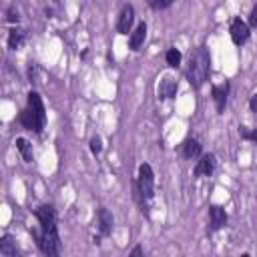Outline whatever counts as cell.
Wrapping results in <instances>:
<instances>
[{
    "label": "cell",
    "instance_id": "1",
    "mask_svg": "<svg viewBox=\"0 0 257 257\" xmlns=\"http://www.w3.org/2000/svg\"><path fill=\"white\" fill-rule=\"evenodd\" d=\"M209 70H211V56L207 46H197L191 56H189V64H187V78L191 82L193 88H201L207 78H209Z\"/></svg>",
    "mask_w": 257,
    "mask_h": 257
},
{
    "label": "cell",
    "instance_id": "2",
    "mask_svg": "<svg viewBox=\"0 0 257 257\" xmlns=\"http://www.w3.org/2000/svg\"><path fill=\"white\" fill-rule=\"evenodd\" d=\"M26 100H28V104L20 112V122H22L24 128H28L32 133H42V128L46 124V108H44V102H42V98H40V94L36 90H30Z\"/></svg>",
    "mask_w": 257,
    "mask_h": 257
},
{
    "label": "cell",
    "instance_id": "3",
    "mask_svg": "<svg viewBox=\"0 0 257 257\" xmlns=\"http://www.w3.org/2000/svg\"><path fill=\"white\" fill-rule=\"evenodd\" d=\"M137 193L141 199V205L147 207V203L155 197V173L151 165L143 163L139 167V177H137Z\"/></svg>",
    "mask_w": 257,
    "mask_h": 257
},
{
    "label": "cell",
    "instance_id": "4",
    "mask_svg": "<svg viewBox=\"0 0 257 257\" xmlns=\"http://www.w3.org/2000/svg\"><path fill=\"white\" fill-rule=\"evenodd\" d=\"M36 237V243L40 247V251L48 257H56L60 253V235H58V227H48V229H40V231H32Z\"/></svg>",
    "mask_w": 257,
    "mask_h": 257
},
{
    "label": "cell",
    "instance_id": "5",
    "mask_svg": "<svg viewBox=\"0 0 257 257\" xmlns=\"http://www.w3.org/2000/svg\"><path fill=\"white\" fill-rule=\"evenodd\" d=\"M229 32H231V40H233V42H235L237 46L245 44V42L249 40V36H251L249 24H247L245 20H241L239 16H237V18H233V22H231V28H229Z\"/></svg>",
    "mask_w": 257,
    "mask_h": 257
},
{
    "label": "cell",
    "instance_id": "6",
    "mask_svg": "<svg viewBox=\"0 0 257 257\" xmlns=\"http://www.w3.org/2000/svg\"><path fill=\"white\" fill-rule=\"evenodd\" d=\"M34 217L40 223V229H48L56 225V209L52 205H40L34 209Z\"/></svg>",
    "mask_w": 257,
    "mask_h": 257
},
{
    "label": "cell",
    "instance_id": "7",
    "mask_svg": "<svg viewBox=\"0 0 257 257\" xmlns=\"http://www.w3.org/2000/svg\"><path fill=\"white\" fill-rule=\"evenodd\" d=\"M133 22H135V8L131 4L122 6L120 14H118V20H116V32L118 34H131V28H133Z\"/></svg>",
    "mask_w": 257,
    "mask_h": 257
},
{
    "label": "cell",
    "instance_id": "8",
    "mask_svg": "<svg viewBox=\"0 0 257 257\" xmlns=\"http://www.w3.org/2000/svg\"><path fill=\"white\" fill-rule=\"evenodd\" d=\"M215 165H217V159H215L213 153L201 155L199 161H197V165H195V175L197 177H209V175H213Z\"/></svg>",
    "mask_w": 257,
    "mask_h": 257
},
{
    "label": "cell",
    "instance_id": "9",
    "mask_svg": "<svg viewBox=\"0 0 257 257\" xmlns=\"http://www.w3.org/2000/svg\"><path fill=\"white\" fill-rule=\"evenodd\" d=\"M227 213H225V209L223 207H219V205H211L209 207V229L211 231H219V229H223L225 225H227Z\"/></svg>",
    "mask_w": 257,
    "mask_h": 257
},
{
    "label": "cell",
    "instance_id": "10",
    "mask_svg": "<svg viewBox=\"0 0 257 257\" xmlns=\"http://www.w3.org/2000/svg\"><path fill=\"white\" fill-rule=\"evenodd\" d=\"M177 88H179V82L173 78V76H163L161 82H159V98L161 100H167V98H173L177 94Z\"/></svg>",
    "mask_w": 257,
    "mask_h": 257
},
{
    "label": "cell",
    "instance_id": "11",
    "mask_svg": "<svg viewBox=\"0 0 257 257\" xmlns=\"http://www.w3.org/2000/svg\"><path fill=\"white\" fill-rule=\"evenodd\" d=\"M213 100H215V106H217V112L221 114L225 110V104H227V96H229V82H223V84H215L213 90Z\"/></svg>",
    "mask_w": 257,
    "mask_h": 257
},
{
    "label": "cell",
    "instance_id": "12",
    "mask_svg": "<svg viewBox=\"0 0 257 257\" xmlns=\"http://www.w3.org/2000/svg\"><path fill=\"white\" fill-rule=\"evenodd\" d=\"M112 225H114L112 213L106 207H100L98 209V231H100V237H108L110 231H112Z\"/></svg>",
    "mask_w": 257,
    "mask_h": 257
},
{
    "label": "cell",
    "instance_id": "13",
    "mask_svg": "<svg viewBox=\"0 0 257 257\" xmlns=\"http://www.w3.org/2000/svg\"><path fill=\"white\" fill-rule=\"evenodd\" d=\"M145 38H147V24H145V22H141V24L131 32L128 48H131V50H139V48L145 44Z\"/></svg>",
    "mask_w": 257,
    "mask_h": 257
},
{
    "label": "cell",
    "instance_id": "14",
    "mask_svg": "<svg viewBox=\"0 0 257 257\" xmlns=\"http://www.w3.org/2000/svg\"><path fill=\"white\" fill-rule=\"evenodd\" d=\"M201 155H203V147L197 139H187L183 143V157L185 159H197Z\"/></svg>",
    "mask_w": 257,
    "mask_h": 257
},
{
    "label": "cell",
    "instance_id": "15",
    "mask_svg": "<svg viewBox=\"0 0 257 257\" xmlns=\"http://www.w3.org/2000/svg\"><path fill=\"white\" fill-rule=\"evenodd\" d=\"M24 40H26V30H24V28L16 26V28H12V30L8 32V48H10V50L20 48Z\"/></svg>",
    "mask_w": 257,
    "mask_h": 257
},
{
    "label": "cell",
    "instance_id": "16",
    "mask_svg": "<svg viewBox=\"0 0 257 257\" xmlns=\"http://www.w3.org/2000/svg\"><path fill=\"white\" fill-rule=\"evenodd\" d=\"M18 249H16V241L12 235H4L0 239V255L2 257H16Z\"/></svg>",
    "mask_w": 257,
    "mask_h": 257
},
{
    "label": "cell",
    "instance_id": "17",
    "mask_svg": "<svg viewBox=\"0 0 257 257\" xmlns=\"http://www.w3.org/2000/svg\"><path fill=\"white\" fill-rule=\"evenodd\" d=\"M14 145H16V149H18V153L22 155V159H24L26 163H32V159H34V151H32V145H30L26 139H22V137H18Z\"/></svg>",
    "mask_w": 257,
    "mask_h": 257
},
{
    "label": "cell",
    "instance_id": "18",
    "mask_svg": "<svg viewBox=\"0 0 257 257\" xmlns=\"http://www.w3.org/2000/svg\"><path fill=\"white\" fill-rule=\"evenodd\" d=\"M165 60H167V64H169L171 68H177V66L181 64V60H183V54H181L177 48H169L167 54H165Z\"/></svg>",
    "mask_w": 257,
    "mask_h": 257
},
{
    "label": "cell",
    "instance_id": "19",
    "mask_svg": "<svg viewBox=\"0 0 257 257\" xmlns=\"http://www.w3.org/2000/svg\"><path fill=\"white\" fill-rule=\"evenodd\" d=\"M239 135H241V139H245V141H253L255 145H257V128H247V126H239Z\"/></svg>",
    "mask_w": 257,
    "mask_h": 257
},
{
    "label": "cell",
    "instance_id": "20",
    "mask_svg": "<svg viewBox=\"0 0 257 257\" xmlns=\"http://www.w3.org/2000/svg\"><path fill=\"white\" fill-rule=\"evenodd\" d=\"M173 2H175V0H147V4H149L153 10H165V8H169Z\"/></svg>",
    "mask_w": 257,
    "mask_h": 257
},
{
    "label": "cell",
    "instance_id": "21",
    "mask_svg": "<svg viewBox=\"0 0 257 257\" xmlns=\"http://www.w3.org/2000/svg\"><path fill=\"white\" fill-rule=\"evenodd\" d=\"M90 153L92 155H100L102 153V141H100V137H92L90 139Z\"/></svg>",
    "mask_w": 257,
    "mask_h": 257
},
{
    "label": "cell",
    "instance_id": "22",
    "mask_svg": "<svg viewBox=\"0 0 257 257\" xmlns=\"http://www.w3.org/2000/svg\"><path fill=\"white\" fill-rule=\"evenodd\" d=\"M6 20H8V22H12V24H16V22L20 20V16H18V10H16V6H10V8H8V16H6Z\"/></svg>",
    "mask_w": 257,
    "mask_h": 257
},
{
    "label": "cell",
    "instance_id": "23",
    "mask_svg": "<svg viewBox=\"0 0 257 257\" xmlns=\"http://www.w3.org/2000/svg\"><path fill=\"white\" fill-rule=\"evenodd\" d=\"M249 26L251 28H257V6H253V10L249 14Z\"/></svg>",
    "mask_w": 257,
    "mask_h": 257
},
{
    "label": "cell",
    "instance_id": "24",
    "mask_svg": "<svg viewBox=\"0 0 257 257\" xmlns=\"http://www.w3.org/2000/svg\"><path fill=\"white\" fill-rule=\"evenodd\" d=\"M249 108H251L253 112H257V94H253V96L249 98Z\"/></svg>",
    "mask_w": 257,
    "mask_h": 257
},
{
    "label": "cell",
    "instance_id": "25",
    "mask_svg": "<svg viewBox=\"0 0 257 257\" xmlns=\"http://www.w3.org/2000/svg\"><path fill=\"white\" fill-rule=\"evenodd\" d=\"M137 255H143V247H141V245H137V247L131 251V257H137Z\"/></svg>",
    "mask_w": 257,
    "mask_h": 257
}]
</instances>
